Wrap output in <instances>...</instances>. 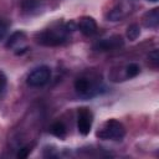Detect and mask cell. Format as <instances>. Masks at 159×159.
<instances>
[{
	"mask_svg": "<svg viewBox=\"0 0 159 159\" xmlns=\"http://www.w3.org/2000/svg\"><path fill=\"white\" fill-rule=\"evenodd\" d=\"M139 35H140V27L137 24H132L130 26H128V29H127V37H128V40L134 41V40H137L139 37Z\"/></svg>",
	"mask_w": 159,
	"mask_h": 159,
	"instance_id": "cell-12",
	"label": "cell"
},
{
	"mask_svg": "<svg viewBox=\"0 0 159 159\" xmlns=\"http://www.w3.org/2000/svg\"><path fill=\"white\" fill-rule=\"evenodd\" d=\"M124 45V41L122 39V36L119 35H113L111 37H107V39H102L99 41H97L94 45H93V48L96 51H102V52H106V51H114L119 47H122Z\"/></svg>",
	"mask_w": 159,
	"mask_h": 159,
	"instance_id": "cell-5",
	"label": "cell"
},
{
	"mask_svg": "<svg viewBox=\"0 0 159 159\" xmlns=\"http://www.w3.org/2000/svg\"><path fill=\"white\" fill-rule=\"evenodd\" d=\"M51 77V70L47 66H40L35 68L27 76V84L31 87H41L45 86Z\"/></svg>",
	"mask_w": 159,
	"mask_h": 159,
	"instance_id": "cell-3",
	"label": "cell"
},
{
	"mask_svg": "<svg viewBox=\"0 0 159 159\" xmlns=\"http://www.w3.org/2000/svg\"><path fill=\"white\" fill-rule=\"evenodd\" d=\"M75 89H76L77 93H80L81 96L91 97V96H93L94 87H93L92 82H91L88 78L80 77V78H77L76 82H75Z\"/></svg>",
	"mask_w": 159,
	"mask_h": 159,
	"instance_id": "cell-7",
	"label": "cell"
},
{
	"mask_svg": "<svg viewBox=\"0 0 159 159\" xmlns=\"http://www.w3.org/2000/svg\"><path fill=\"white\" fill-rule=\"evenodd\" d=\"M6 76L2 71H0V92H2V89L6 87Z\"/></svg>",
	"mask_w": 159,
	"mask_h": 159,
	"instance_id": "cell-17",
	"label": "cell"
},
{
	"mask_svg": "<svg viewBox=\"0 0 159 159\" xmlns=\"http://www.w3.org/2000/svg\"><path fill=\"white\" fill-rule=\"evenodd\" d=\"M148 58H149V61H150L154 66H158V63H159V51H158V50H153L152 52H149Z\"/></svg>",
	"mask_w": 159,
	"mask_h": 159,
	"instance_id": "cell-15",
	"label": "cell"
},
{
	"mask_svg": "<svg viewBox=\"0 0 159 159\" xmlns=\"http://www.w3.org/2000/svg\"><path fill=\"white\" fill-rule=\"evenodd\" d=\"M77 29H80V31L86 35V36H92L97 32V22L93 17L91 16H82L78 20L77 24Z\"/></svg>",
	"mask_w": 159,
	"mask_h": 159,
	"instance_id": "cell-6",
	"label": "cell"
},
{
	"mask_svg": "<svg viewBox=\"0 0 159 159\" xmlns=\"http://www.w3.org/2000/svg\"><path fill=\"white\" fill-rule=\"evenodd\" d=\"M26 40V34L24 31H15L14 34H11V36L7 39L6 41V47L7 48H15L17 47L19 45L21 46L22 42H25Z\"/></svg>",
	"mask_w": 159,
	"mask_h": 159,
	"instance_id": "cell-9",
	"label": "cell"
},
{
	"mask_svg": "<svg viewBox=\"0 0 159 159\" xmlns=\"http://www.w3.org/2000/svg\"><path fill=\"white\" fill-rule=\"evenodd\" d=\"M92 122H93V116L89 108L82 107L78 109V117H77V128L78 132L82 135H88L92 128Z\"/></svg>",
	"mask_w": 159,
	"mask_h": 159,
	"instance_id": "cell-4",
	"label": "cell"
},
{
	"mask_svg": "<svg viewBox=\"0 0 159 159\" xmlns=\"http://www.w3.org/2000/svg\"><path fill=\"white\" fill-rule=\"evenodd\" d=\"M7 27H9V24H7L5 20L0 19V40H2L4 36L6 35V32H7Z\"/></svg>",
	"mask_w": 159,
	"mask_h": 159,
	"instance_id": "cell-16",
	"label": "cell"
},
{
	"mask_svg": "<svg viewBox=\"0 0 159 159\" xmlns=\"http://www.w3.org/2000/svg\"><path fill=\"white\" fill-rule=\"evenodd\" d=\"M142 22L145 27H149V29L157 27L159 24V9L154 7L149 11H147L142 17Z\"/></svg>",
	"mask_w": 159,
	"mask_h": 159,
	"instance_id": "cell-8",
	"label": "cell"
},
{
	"mask_svg": "<svg viewBox=\"0 0 159 159\" xmlns=\"http://www.w3.org/2000/svg\"><path fill=\"white\" fill-rule=\"evenodd\" d=\"M65 27H66V30H67V32H70V31H75V30H77V25L73 22V21H70V22H67L66 25H65Z\"/></svg>",
	"mask_w": 159,
	"mask_h": 159,
	"instance_id": "cell-18",
	"label": "cell"
},
{
	"mask_svg": "<svg viewBox=\"0 0 159 159\" xmlns=\"http://www.w3.org/2000/svg\"><path fill=\"white\" fill-rule=\"evenodd\" d=\"M51 133H52L55 137H57V138H60V139H63V138L66 137L67 130H66V127H65V124H63L62 122H55V123L51 125Z\"/></svg>",
	"mask_w": 159,
	"mask_h": 159,
	"instance_id": "cell-11",
	"label": "cell"
},
{
	"mask_svg": "<svg viewBox=\"0 0 159 159\" xmlns=\"http://www.w3.org/2000/svg\"><path fill=\"white\" fill-rule=\"evenodd\" d=\"M148 1H152V2H157L158 0H148Z\"/></svg>",
	"mask_w": 159,
	"mask_h": 159,
	"instance_id": "cell-19",
	"label": "cell"
},
{
	"mask_svg": "<svg viewBox=\"0 0 159 159\" xmlns=\"http://www.w3.org/2000/svg\"><path fill=\"white\" fill-rule=\"evenodd\" d=\"M21 7H22L24 12H26V14H35V12L40 11L41 4L39 0H22Z\"/></svg>",
	"mask_w": 159,
	"mask_h": 159,
	"instance_id": "cell-10",
	"label": "cell"
},
{
	"mask_svg": "<svg viewBox=\"0 0 159 159\" xmlns=\"http://www.w3.org/2000/svg\"><path fill=\"white\" fill-rule=\"evenodd\" d=\"M139 72H140V68H139V66L137 63H129L127 66V68H125V75L129 78H133V77L138 76Z\"/></svg>",
	"mask_w": 159,
	"mask_h": 159,
	"instance_id": "cell-13",
	"label": "cell"
},
{
	"mask_svg": "<svg viewBox=\"0 0 159 159\" xmlns=\"http://www.w3.org/2000/svg\"><path fill=\"white\" fill-rule=\"evenodd\" d=\"M125 135L124 125L117 119H108L104 122L103 127L97 132V137L99 139H112V140H120Z\"/></svg>",
	"mask_w": 159,
	"mask_h": 159,
	"instance_id": "cell-2",
	"label": "cell"
},
{
	"mask_svg": "<svg viewBox=\"0 0 159 159\" xmlns=\"http://www.w3.org/2000/svg\"><path fill=\"white\" fill-rule=\"evenodd\" d=\"M39 43L43 46H60L67 40V30L65 26H52L36 35Z\"/></svg>",
	"mask_w": 159,
	"mask_h": 159,
	"instance_id": "cell-1",
	"label": "cell"
},
{
	"mask_svg": "<svg viewBox=\"0 0 159 159\" xmlns=\"http://www.w3.org/2000/svg\"><path fill=\"white\" fill-rule=\"evenodd\" d=\"M32 147H34V144H29V145H25V147H22L20 150H19V153H17V158H20V159H24V158H27L29 157V154L31 153V150H32Z\"/></svg>",
	"mask_w": 159,
	"mask_h": 159,
	"instance_id": "cell-14",
	"label": "cell"
}]
</instances>
